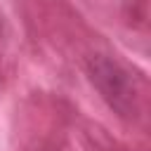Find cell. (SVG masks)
<instances>
[{
    "label": "cell",
    "instance_id": "6da1fadb",
    "mask_svg": "<svg viewBox=\"0 0 151 151\" xmlns=\"http://www.w3.org/2000/svg\"><path fill=\"white\" fill-rule=\"evenodd\" d=\"M87 76L90 83L97 87L99 97L118 113V116H127L132 118L137 113V90L132 83V76L113 59L97 54L90 57L87 61Z\"/></svg>",
    "mask_w": 151,
    "mask_h": 151
}]
</instances>
